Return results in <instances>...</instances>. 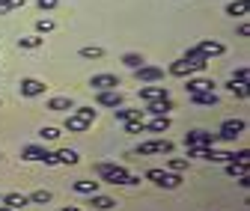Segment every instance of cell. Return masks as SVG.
Instances as JSON below:
<instances>
[{"label":"cell","mask_w":250,"mask_h":211,"mask_svg":"<svg viewBox=\"0 0 250 211\" xmlns=\"http://www.w3.org/2000/svg\"><path fill=\"white\" fill-rule=\"evenodd\" d=\"M45 45V36H24V39H18V48H24V51H36V48H42Z\"/></svg>","instance_id":"cb8c5ba5"},{"label":"cell","mask_w":250,"mask_h":211,"mask_svg":"<svg viewBox=\"0 0 250 211\" xmlns=\"http://www.w3.org/2000/svg\"><path fill=\"white\" fill-rule=\"evenodd\" d=\"M191 101L200 104V107H214L217 104V96H214V89H206V93H194Z\"/></svg>","instance_id":"44dd1931"},{"label":"cell","mask_w":250,"mask_h":211,"mask_svg":"<svg viewBox=\"0 0 250 211\" xmlns=\"http://www.w3.org/2000/svg\"><path fill=\"white\" fill-rule=\"evenodd\" d=\"M0 199H3L9 208H15V211H21L24 205H30V199H27L24 193H6V196H0Z\"/></svg>","instance_id":"603a6c76"},{"label":"cell","mask_w":250,"mask_h":211,"mask_svg":"<svg viewBox=\"0 0 250 211\" xmlns=\"http://www.w3.org/2000/svg\"><path fill=\"white\" fill-rule=\"evenodd\" d=\"M197 51H200V54H206V57L211 59V57H221V54H224L227 48H224L221 42H214V39H203V42L197 45Z\"/></svg>","instance_id":"9a60e30c"},{"label":"cell","mask_w":250,"mask_h":211,"mask_svg":"<svg viewBox=\"0 0 250 211\" xmlns=\"http://www.w3.org/2000/svg\"><path fill=\"white\" fill-rule=\"evenodd\" d=\"M227 15H247V0H235V3H229L227 6Z\"/></svg>","instance_id":"f1b7e54d"},{"label":"cell","mask_w":250,"mask_h":211,"mask_svg":"<svg viewBox=\"0 0 250 211\" xmlns=\"http://www.w3.org/2000/svg\"><path fill=\"white\" fill-rule=\"evenodd\" d=\"M54 158H57V164H69V167H75V164L81 161V155L75 152V149H60Z\"/></svg>","instance_id":"7402d4cb"},{"label":"cell","mask_w":250,"mask_h":211,"mask_svg":"<svg viewBox=\"0 0 250 211\" xmlns=\"http://www.w3.org/2000/svg\"><path fill=\"white\" fill-rule=\"evenodd\" d=\"M21 158H24V161H42V164H48V167L57 164V158H54L51 152H45L42 146H24V149H21Z\"/></svg>","instance_id":"52a82bcc"},{"label":"cell","mask_w":250,"mask_h":211,"mask_svg":"<svg viewBox=\"0 0 250 211\" xmlns=\"http://www.w3.org/2000/svg\"><path fill=\"white\" fill-rule=\"evenodd\" d=\"M96 173L102 175V182H107V185H128V170L119 167V164H99Z\"/></svg>","instance_id":"7a4b0ae2"},{"label":"cell","mask_w":250,"mask_h":211,"mask_svg":"<svg viewBox=\"0 0 250 211\" xmlns=\"http://www.w3.org/2000/svg\"><path fill=\"white\" fill-rule=\"evenodd\" d=\"M170 128V116H155L152 122H143V131H152V134H164Z\"/></svg>","instance_id":"d6986e66"},{"label":"cell","mask_w":250,"mask_h":211,"mask_svg":"<svg viewBox=\"0 0 250 211\" xmlns=\"http://www.w3.org/2000/svg\"><path fill=\"white\" fill-rule=\"evenodd\" d=\"M140 98L143 101H161V98H170V93H167V86L149 83V86H140Z\"/></svg>","instance_id":"7c38bea8"},{"label":"cell","mask_w":250,"mask_h":211,"mask_svg":"<svg viewBox=\"0 0 250 211\" xmlns=\"http://www.w3.org/2000/svg\"><path fill=\"white\" fill-rule=\"evenodd\" d=\"M185 89H188V96H194V93H206V89H214V80H208V77H188Z\"/></svg>","instance_id":"4fadbf2b"},{"label":"cell","mask_w":250,"mask_h":211,"mask_svg":"<svg viewBox=\"0 0 250 211\" xmlns=\"http://www.w3.org/2000/svg\"><path fill=\"white\" fill-rule=\"evenodd\" d=\"M125 131H128V134H143V119H131V122H125Z\"/></svg>","instance_id":"836d02e7"},{"label":"cell","mask_w":250,"mask_h":211,"mask_svg":"<svg viewBox=\"0 0 250 211\" xmlns=\"http://www.w3.org/2000/svg\"><path fill=\"white\" fill-rule=\"evenodd\" d=\"M39 137H42V140H60V128L48 125V128H42V131H39Z\"/></svg>","instance_id":"e575fe53"},{"label":"cell","mask_w":250,"mask_h":211,"mask_svg":"<svg viewBox=\"0 0 250 211\" xmlns=\"http://www.w3.org/2000/svg\"><path fill=\"white\" fill-rule=\"evenodd\" d=\"M167 167H170L173 173H182V170H188V158H170Z\"/></svg>","instance_id":"d6a6232c"},{"label":"cell","mask_w":250,"mask_h":211,"mask_svg":"<svg viewBox=\"0 0 250 211\" xmlns=\"http://www.w3.org/2000/svg\"><path fill=\"white\" fill-rule=\"evenodd\" d=\"M3 3H6L9 9H18V6H24V3H27V0H3Z\"/></svg>","instance_id":"f35d334b"},{"label":"cell","mask_w":250,"mask_h":211,"mask_svg":"<svg viewBox=\"0 0 250 211\" xmlns=\"http://www.w3.org/2000/svg\"><path fill=\"white\" fill-rule=\"evenodd\" d=\"M173 110V101L170 98H161V101H146V110L143 113H149V116H167Z\"/></svg>","instance_id":"5bb4252c"},{"label":"cell","mask_w":250,"mask_h":211,"mask_svg":"<svg viewBox=\"0 0 250 211\" xmlns=\"http://www.w3.org/2000/svg\"><path fill=\"white\" fill-rule=\"evenodd\" d=\"M217 143V134H208V131H191L185 137V149L191 146H214Z\"/></svg>","instance_id":"9c48e42d"},{"label":"cell","mask_w":250,"mask_h":211,"mask_svg":"<svg viewBox=\"0 0 250 211\" xmlns=\"http://www.w3.org/2000/svg\"><path fill=\"white\" fill-rule=\"evenodd\" d=\"M102 107H122V101H125V96L119 93V89H102V93H99V98H96Z\"/></svg>","instance_id":"30bf717a"},{"label":"cell","mask_w":250,"mask_h":211,"mask_svg":"<svg viewBox=\"0 0 250 211\" xmlns=\"http://www.w3.org/2000/svg\"><path fill=\"white\" fill-rule=\"evenodd\" d=\"M62 211H81L78 205H62Z\"/></svg>","instance_id":"60d3db41"},{"label":"cell","mask_w":250,"mask_h":211,"mask_svg":"<svg viewBox=\"0 0 250 211\" xmlns=\"http://www.w3.org/2000/svg\"><path fill=\"white\" fill-rule=\"evenodd\" d=\"M232 83H241V86H247V66H241V69L232 75Z\"/></svg>","instance_id":"8d00e7d4"},{"label":"cell","mask_w":250,"mask_h":211,"mask_svg":"<svg viewBox=\"0 0 250 211\" xmlns=\"http://www.w3.org/2000/svg\"><path fill=\"white\" fill-rule=\"evenodd\" d=\"M27 199L33 202V205H48L51 202V191H36V193H30Z\"/></svg>","instance_id":"f546056e"},{"label":"cell","mask_w":250,"mask_h":211,"mask_svg":"<svg viewBox=\"0 0 250 211\" xmlns=\"http://www.w3.org/2000/svg\"><path fill=\"white\" fill-rule=\"evenodd\" d=\"M89 86H92V89H99V93H102V89H116V86H119V77L110 75V72H104V75H92Z\"/></svg>","instance_id":"8fae6325"},{"label":"cell","mask_w":250,"mask_h":211,"mask_svg":"<svg viewBox=\"0 0 250 211\" xmlns=\"http://www.w3.org/2000/svg\"><path fill=\"white\" fill-rule=\"evenodd\" d=\"M81 57H83V59H102V57H104V51H102V48H96V45H86V48H81Z\"/></svg>","instance_id":"83f0119b"},{"label":"cell","mask_w":250,"mask_h":211,"mask_svg":"<svg viewBox=\"0 0 250 211\" xmlns=\"http://www.w3.org/2000/svg\"><path fill=\"white\" fill-rule=\"evenodd\" d=\"M134 77L140 80V83H158V80H164V69H158V66H140V69H134Z\"/></svg>","instance_id":"ba28073f"},{"label":"cell","mask_w":250,"mask_h":211,"mask_svg":"<svg viewBox=\"0 0 250 211\" xmlns=\"http://www.w3.org/2000/svg\"><path fill=\"white\" fill-rule=\"evenodd\" d=\"M173 143L170 140H146L137 146V155H170Z\"/></svg>","instance_id":"5b68a950"},{"label":"cell","mask_w":250,"mask_h":211,"mask_svg":"<svg viewBox=\"0 0 250 211\" xmlns=\"http://www.w3.org/2000/svg\"><path fill=\"white\" fill-rule=\"evenodd\" d=\"M45 80H39V77H21V83H18V93L24 96V98H39V96H45Z\"/></svg>","instance_id":"3957f363"},{"label":"cell","mask_w":250,"mask_h":211,"mask_svg":"<svg viewBox=\"0 0 250 211\" xmlns=\"http://www.w3.org/2000/svg\"><path fill=\"white\" fill-rule=\"evenodd\" d=\"M122 63L128 66V69H140V66L146 63V59H143L140 54H125V57H122Z\"/></svg>","instance_id":"4dcf8cb0"},{"label":"cell","mask_w":250,"mask_h":211,"mask_svg":"<svg viewBox=\"0 0 250 211\" xmlns=\"http://www.w3.org/2000/svg\"><path fill=\"white\" fill-rule=\"evenodd\" d=\"M185 59H188V63H194V66H197V72H203V69L208 66V57H206V54H200V51H197V45L185 51Z\"/></svg>","instance_id":"ac0fdd59"},{"label":"cell","mask_w":250,"mask_h":211,"mask_svg":"<svg viewBox=\"0 0 250 211\" xmlns=\"http://www.w3.org/2000/svg\"><path fill=\"white\" fill-rule=\"evenodd\" d=\"M48 110L51 113H66V110H75V101L69 96H57V98L48 101Z\"/></svg>","instance_id":"e0dca14e"},{"label":"cell","mask_w":250,"mask_h":211,"mask_svg":"<svg viewBox=\"0 0 250 211\" xmlns=\"http://www.w3.org/2000/svg\"><path fill=\"white\" fill-rule=\"evenodd\" d=\"M99 185H102V182H75L72 188H75L78 193H86V196H92V193H99Z\"/></svg>","instance_id":"d4e9b609"},{"label":"cell","mask_w":250,"mask_h":211,"mask_svg":"<svg viewBox=\"0 0 250 211\" xmlns=\"http://www.w3.org/2000/svg\"><path fill=\"white\" fill-rule=\"evenodd\" d=\"M92 122H96V110L92 107H75V110H69V116H66V128L69 134H81V131H86Z\"/></svg>","instance_id":"6da1fadb"},{"label":"cell","mask_w":250,"mask_h":211,"mask_svg":"<svg viewBox=\"0 0 250 211\" xmlns=\"http://www.w3.org/2000/svg\"><path fill=\"white\" fill-rule=\"evenodd\" d=\"M57 3H60V0H36V6H39L42 12H51V9H54Z\"/></svg>","instance_id":"74e56055"},{"label":"cell","mask_w":250,"mask_h":211,"mask_svg":"<svg viewBox=\"0 0 250 211\" xmlns=\"http://www.w3.org/2000/svg\"><path fill=\"white\" fill-rule=\"evenodd\" d=\"M146 178H149V182H155L158 188H179L182 185V175L179 173H164V170H149Z\"/></svg>","instance_id":"277c9868"},{"label":"cell","mask_w":250,"mask_h":211,"mask_svg":"<svg viewBox=\"0 0 250 211\" xmlns=\"http://www.w3.org/2000/svg\"><path fill=\"white\" fill-rule=\"evenodd\" d=\"M229 93H232V96H238V98H247V86H241V83H232V80H229Z\"/></svg>","instance_id":"d590c367"},{"label":"cell","mask_w":250,"mask_h":211,"mask_svg":"<svg viewBox=\"0 0 250 211\" xmlns=\"http://www.w3.org/2000/svg\"><path fill=\"white\" fill-rule=\"evenodd\" d=\"M197 72V66L194 63H188V59L182 57V59H176V63L170 66V75H176V77H191Z\"/></svg>","instance_id":"2e32d148"},{"label":"cell","mask_w":250,"mask_h":211,"mask_svg":"<svg viewBox=\"0 0 250 211\" xmlns=\"http://www.w3.org/2000/svg\"><path fill=\"white\" fill-rule=\"evenodd\" d=\"M116 119H119V122H131V119H143V110H128V107H119V110H116Z\"/></svg>","instance_id":"484cf974"},{"label":"cell","mask_w":250,"mask_h":211,"mask_svg":"<svg viewBox=\"0 0 250 211\" xmlns=\"http://www.w3.org/2000/svg\"><path fill=\"white\" fill-rule=\"evenodd\" d=\"M238 36H241V39H247V36H250V27H247V24H241V27H238Z\"/></svg>","instance_id":"ab89813d"},{"label":"cell","mask_w":250,"mask_h":211,"mask_svg":"<svg viewBox=\"0 0 250 211\" xmlns=\"http://www.w3.org/2000/svg\"><path fill=\"white\" fill-rule=\"evenodd\" d=\"M51 30H54V21H51V18H39V21H36V33H39V36L51 33Z\"/></svg>","instance_id":"1f68e13d"},{"label":"cell","mask_w":250,"mask_h":211,"mask_svg":"<svg viewBox=\"0 0 250 211\" xmlns=\"http://www.w3.org/2000/svg\"><path fill=\"white\" fill-rule=\"evenodd\" d=\"M86 205H92L96 211H110V208L116 205V199H110V196H102V193H92Z\"/></svg>","instance_id":"ffe728a7"},{"label":"cell","mask_w":250,"mask_h":211,"mask_svg":"<svg viewBox=\"0 0 250 211\" xmlns=\"http://www.w3.org/2000/svg\"><path fill=\"white\" fill-rule=\"evenodd\" d=\"M247 131V122L244 119H227V122L221 125V134H217V140H235Z\"/></svg>","instance_id":"8992f818"},{"label":"cell","mask_w":250,"mask_h":211,"mask_svg":"<svg viewBox=\"0 0 250 211\" xmlns=\"http://www.w3.org/2000/svg\"><path fill=\"white\" fill-rule=\"evenodd\" d=\"M227 175H232V178H244V175H247V164L229 161V164H227Z\"/></svg>","instance_id":"4316f807"},{"label":"cell","mask_w":250,"mask_h":211,"mask_svg":"<svg viewBox=\"0 0 250 211\" xmlns=\"http://www.w3.org/2000/svg\"><path fill=\"white\" fill-rule=\"evenodd\" d=\"M0 211H15V208H9V205H6V202H3V205H0Z\"/></svg>","instance_id":"b9f144b4"}]
</instances>
